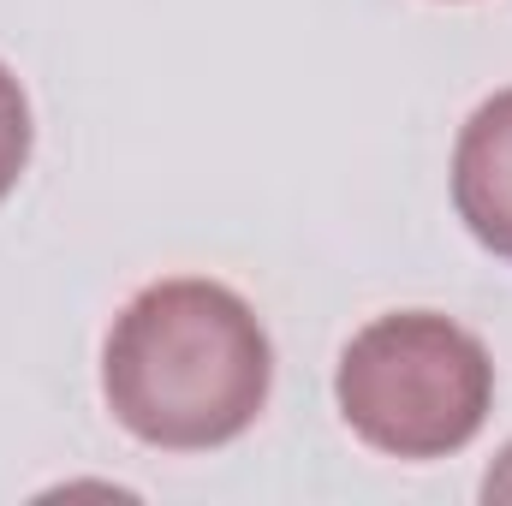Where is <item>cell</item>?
Segmentation results:
<instances>
[{"label":"cell","mask_w":512,"mask_h":506,"mask_svg":"<svg viewBox=\"0 0 512 506\" xmlns=\"http://www.w3.org/2000/svg\"><path fill=\"white\" fill-rule=\"evenodd\" d=\"M274 387V346L256 310L221 280H155L102 346L114 423L161 453H209L251 429Z\"/></svg>","instance_id":"obj_1"},{"label":"cell","mask_w":512,"mask_h":506,"mask_svg":"<svg viewBox=\"0 0 512 506\" xmlns=\"http://www.w3.org/2000/svg\"><path fill=\"white\" fill-rule=\"evenodd\" d=\"M334 399L364 447L387 459H447L495 411V358L441 310H387L340 352Z\"/></svg>","instance_id":"obj_2"},{"label":"cell","mask_w":512,"mask_h":506,"mask_svg":"<svg viewBox=\"0 0 512 506\" xmlns=\"http://www.w3.org/2000/svg\"><path fill=\"white\" fill-rule=\"evenodd\" d=\"M453 209L483 251L512 262V90H495L453 143Z\"/></svg>","instance_id":"obj_3"},{"label":"cell","mask_w":512,"mask_h":506,"mask_svg":"<svg viewBox=\"0 0 512 506\" xmlns=\"http://www.w3.org/2000/svg\"><path fill=\"white\" fill-rule=\"evenodd\" d=\"M30 143H36L30 96H24V84L12 78V66L0 60V203H6L12 185L24 179V167H30Z\"/></svg>","instance_id":"obj_4"},{"label":"cell","mask_w":512,"mask_h":506,"mask_svg":"<svg viewBox=\"0 0 512 506\" xmlns=\"http://www.w3.org/2000/svg\"><path fill=\"white\" fill-rule=\"evenodd\" d=\"M483 501H512V441L501 447V459H495L489 477H483Z\"/></svg>","instance_id":"obj_5"}]
</instances>
